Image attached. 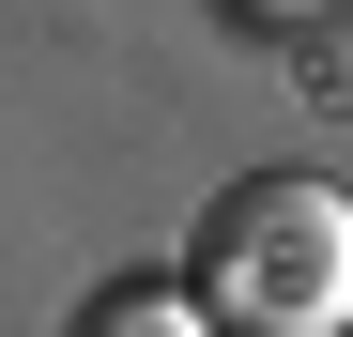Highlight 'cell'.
Returning a JSON list of instances; mask_svg holds the SVG:
<instances>
[{"mask_svg": "<svg viewBox=\"0 0 353 337\" xmlns=\"http://www.w3.org/2000/svg\"><path fill=\"white\" fill-rule=\"evenodd\" d=\"M185 307L215 337H338L353 322V199L307 184V168L230 184L185 246Z\"/></svg>", "mask_w": 353, "mask_h": 337, "instance_id": "6da1fadb", "label": "cell"}, {"mask_svg": "<svg viewBox=\"0 0 353 337\" xmlns=\"http://www.w3.org/2000/svg\"><path fill=\"white\" fill-rule=\"evenodd\" d=\"M77 337H185V307H169V292H108Z\"/></svg>", "mask_w": 353, "mask_h": 337, "instance_id": "7a4b0ae2", "label": "cell"}]
</instances>
